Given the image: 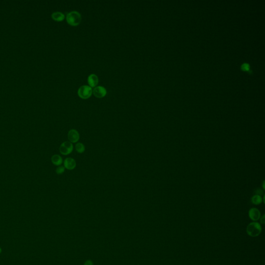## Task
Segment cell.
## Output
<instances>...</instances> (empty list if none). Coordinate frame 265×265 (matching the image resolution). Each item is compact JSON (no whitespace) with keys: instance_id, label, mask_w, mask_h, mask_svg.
Returning a JSON list of instances; mask_svg holds the SVG:
<instances>
[{"instance_id":"obj_1","label":"cell","mask_w":265,"mask_h":265,"mask_svg":"<svg viewBox=\"0 0 265 265\" xmlns=\"http://www.w3.org/2000/svg\"><path fill=\"white\" fill-rule=\"evenodd\" d=\"M262 231V226L259 223L256 222L251 223L246 227V233L252 237L258 236Z\"/></svg>"},{"instance_id":"obj_2","label":"cell","mask_w":265,"mask_h":265,"mask_svg":"<svg viewBox=\"0 0 265 265\" xmlns=\"http://www.w3.org/2000/svg\"><path fill=\"white\" fill-rule=\"evenodd\" d=\"M82 16L79 12L72 11L69 13L66 16V20L71 26H77L82 21Z\"/></svg>"},{"instance_id":"obj_3","label":"cell","mask_w":265,"mask_h":265,"mask_svg":"<svg viewBox=\"0 0 265 265\" xmlns=\"http://www.w3.org/2000/svg\"><path fill=\"white\" fill-rule=\"evenodd\" d=\"M93 93L91 87L89 85H82L78 89V94L79 96L82 99H88L91 97Z\"/></svg>"},{"instance_id":"obj_4","label":"cell","mask_w":265,"mask_h":265,"mask_svg":"<svg viewBox=\"0 0 265 265\" xmlns=\"http://www.w3.org/2000/svg\"><path fill=\"white\" fill-rule=\"evenodd\" d=\"M74 146L72 143L70 141H64L60 145L59 148L60 152L64 155L70 154L73 151Z\"/></svg>"},{"instance_id":"obj_5","label":"cell","mask_w":265,"mask_h":265,"mask_svg":"<svg viewBox=\"0 0 265 265\" xmlns=\"http://www.w3.org/2000/svg\"><path fill=\"white\" fill-rule=\"evenodd\" d=\"M67 137L70 142L72 143H76L80 139V135L76 129H70L67 134Z\"/></svg>"},{"instance_id":"obj_6","label":"cell","mask_w":265,"mask_h":265,"mask_svg":"<svg viewBox=\"0 0 265 265\" xmlns=\"http://www.w3.org/2000/svg\"><path fill=\"white\" fill-rule=\"evenodd\" d=\"M93 93L95 97L102 98L105 96V95L107 94V90L104 87L97 86L94 89Z\"/></svg>"},{"instance_id":"obj_7","label":"cell","mask_w":265,"mask_h":265,"mask_svg":"<svg viewBox=\"0 0 265 265\" xmlns=\"http://www.w3.org/2000/svg\"><path fill=\"white\" fill-rule=\"evenodd\" d=\"M76 162L71 158H65L64 161V167L68 170H73L76 168Z\"/></svg>"},{"instance_id":"obj_8","label":"cell","mask_w":265,"mask_h":265,"mask_svg":"<svg viewBox=\"0 0 265 265\" xmlns=\"http://www.w3.org/2000/svg\"><path fill=\"white\" fill-rule=\"evenodd\" d=\"M249 216L250 219L253 221H258L260 218V212L258 209L255 208L250 209L249 212Z\"/></svg>"},{"instance_id":"obj_9","label":"cell","mask_w":265,"mask_h":265,"mask_svg":"<svg viewBox=\"0 0 265 265\" xmlns=\"http://www.w3.org/2000/svg\"><path fill=\"white\" fill-rule=\"evenodd\" d=\"M88 82L90 87H95L99 83V78L95 74H91L88 78Z\"/></svg>"},{"instance_id":"obj_10","label":"cell","mask_w":265,"mask_h":265,"mask_svg":"<svg viewBox=\"0 0 265 265\" xmlns=\"http://www.w3.org/2000/svg\"><path fill=\"white\" fill-rule=\"evenodd\" d=\"M51 162L53 165L59 166L63 163V159L59 155L55 154L51 157Z\"/></svg>"},{"instance_id":"obj_11","label":"cell","mask_w":265,"mask_h":265,"mask_svg":"<svg viewBox=\"0 0 265 265\" xmlns=\"http://www.w3.org/2000/svg\"><path fill=\"white\" fill-rule=\"evenodd\" d=\"M51 17L53 20L56 21H62L65 18V16L61 12H56L53 13Z\"/></svg>"},{"instance_id":"obj_12","label":"cell","mask_w":265,"mask_h":265,"mask_svg":"<svg viewBox=\"0 0 265 265\" xmlns=\"http://www.w3.org/2000/svg\"><path fill=\"white\" fill-rule=\"evenodd\" d=\"M75 149L78 153H83L85 151V146L82 143H77V144L75 145Z\"/></svg>"},{"instance_id":"obj_13","label":"cell","mask_w":265,"mask_h":265,"mask_svg":"<svg viewBox=\"0 0 265 265\" xmlns=\"http://www.w3.org/2000/svg\"><path fill=\"white\" fill-rule=\"evenodd\" d=\"M252 202L255 205H259L262 202V197L260 195H255L252 198Z\"/></svg>"},{"instance_id":"obj_14","label":"cell","mask_w":265,"mask_h":265,"mask_svg":"<svg viewBox=\"0 0 265 265\" xmlns=\"http://www.w3.org/2000/svg\"><path fill=\"white\" fill-rule=\"evenodd\" d=\"M56 173L58 175H61L62 173H64V172H65L64 167L59 166L58 167V168H56Z\"/></svg>"},{"instance_id":"obj_15","label":"cell","mask_w":265,"mask_h":265,"mask_svg":"<svg viewBox=\"0 0 265 265\" xmlns=\"http://www.w3.org/2000/svg\"><path fill=\"white\" fill-rule=\"evenodd\" d=\"M241 69L243 71H250V65L248 63H243V64L241 65Z\"/></svg>"},{"instance_id":"obj_16","label":"cell","mask_w":265,"mask_h":265,"mask_svg":"<svg viewBox=\"0 0 265 265\" xmlns=\"http://www.w3.org/2000/svg\"><path fill=\"white\" fill-rule=\"evenodd\" d=\"M255 194L256 195H260L261 196L263 194V191L260 189H257L256 191L255 192Z\"/></svg>"},{"instance_id":"obj_17","label":"cell","mask_w":265,"mask_h":265,"mask_svg":"<svg viewBox=\"0 0 265 265\" xmlns=\"http://www.w3.org/2000/svg\"><path fill=\"white\" fill-rule=\"evenodd\" d=\"M93 265V263L92 260H86L85 262V263H84V265Z\"/></svg>"},{"instance_id":"obj_18","label":"cell","mask_w":265,"mask_h":265,"mask_svg":"<svg viewBox=\"0 0 265 265\" xmlns=\"http://www.w3.org/2000/svg\"><path fill=\"white\" fill-rule=\"evenodd\" d=\"M260 222L263 224H265V215H263V216L261 217V219H260Z\"/></svg>"},{"instance_id":"obj_19","label":"cell","mask_w":265,"mask_h":265,"mask_svg":"<svg viewBox=\"0 0 265 265\" xmlns=\"http://www.w3.org/2000/svg\"><path fill=\"white\" fill-rule=\"evenodd\" d=\"M264 185H265V181H263V189H265V187H264Z\"/></svg>"},{"instance_id":"obj_20","label":"cell","mask_w":265,"mask_h":265,"mask_svg":"<svg viewBox=\"0 0 265 265\" xmlns=\"http://www.w3.org/2000/svg\"><path fill=\"white\" fill-rule=\"evenodd\" d=\"M1 252H2V249L0 248V254L1 253Z\"/></svg>"}]
</instances>
